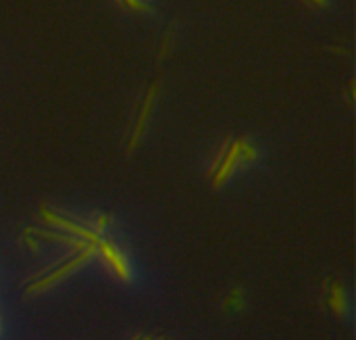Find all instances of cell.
Instances as JSON below:
<instances>
[{
  "mask_svg": "<svg viewBox=\"0 0 356 340\" xmlns=\"http://www.w3.org/2000/svg\"><path fill=\"white\" fill-rule=\"evenodd\" d=\"M144 340H153V338H144Z\"/></svg>",
  "mask_w": 356,
  "mask_h": 340,
  "instance_id": "obj_5",
  "label": "cell"
},
{
  "mask_svg": "<svg viewBox=\"0 0 356 340\" xmlns=\"http://www.w3.org/2000/svg\"><path fill=\"white\" fill-rule=\"evenodd\" d=\"M96 248H100V253L107 257V261H109V265L113 267V271L117 274V278H121V280H125V282H129V280H131V269H129V263H127V259L123 257V253H121L113 242L100 240V242L96 244Z\"/></svg>",
  "mask_w": 356,
  "mask_h": 340,
  "instance_id": "obj_1",
  "label": "cell"
},
{
  "mask_svg": "<svg viewBox=\"0 0 356 340\" xmlns=\"http://www.w3.org/2000/svg\"><path fill=\"white\" fill-rule=\"evenodd\" d=\"M157 92H159V82H155V84L151 86L148 96H146V100H144V107H142V111H140V117H137V121H135L133 136H131L129 153L137 147V142H140V138H142V134H144V127H146V121H148V117H151V109H153V103H155Z\"/></svg>",
  "mask_w": 356,
  "mask_h": 340,
  "instance_id": "obj_2",
  "label": "cell"
},
{
  "mask_svg": "<svg viewBox=\"0 0 356 340\" xmlns=\"http://www.w3.org/2000/svg\"><path fill=\"white\" fill-rule=\"evenodd\" d=\"M315 7H327V0H311Z\"/></svg>",
  "mask_w": 356,
  "mask_h": 340,
  "instance_id": "obj_4",
  "label": "cell"
},
{
  "mask_svg": "<svg viewBox=\"0 0 356 340\" xmlns=\"http://www.w3.org/2000/svg\"><path fill=\"white\" fill-rule=\"evenodd\" d=\"M119 3L123 5V7H127V9H131V11H137V13H148V5L144 3V0H119Z\"/></svg>",
  "mask_w": 356,
  "mask_h": 340,
  "instance_id": "obj_3",
  "label": "cell"
}]
</instances>
